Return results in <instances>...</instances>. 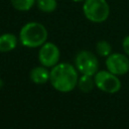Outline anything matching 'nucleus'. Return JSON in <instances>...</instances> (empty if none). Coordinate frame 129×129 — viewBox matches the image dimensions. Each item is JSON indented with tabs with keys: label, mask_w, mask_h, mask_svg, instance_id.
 <instances>
[{
	"label": "nucleus",
	"mask_w": 129,
	"mask_h": 129,
	"mask_svg": "<svg viewBox=\"0 0 129 129\" xmlns=\"http://www.w3.org/2000/svg\"><path fill=\"white\" fill-rule=\"evenodd\" d=\"M30 80L37 85H42L45 84L49 81V77H50V72H48L46 67L43 66H38L33 68L30 71L29 74Z\"/></svg>",
	"instance_id": "8"
},
{
	"label": "nucleus",
	"mask_w": 129,
	"mask_h": 129,
	"mask_svg": "<svg viewBox=\"0 0 129 129\" xmlns=\"http://www.w3.org/2000/svg\"><path fill=\"white\" fill-rule=\"evenodd\" d=\"M75 67L82 75L94 76L99 71V60L90 50H81L75 58Z\"/></svg>",
	"instance_id": "4"
},
{
	"label": "nucleus",
	"mask_w": 129,
	"mask_h": 129,
	"mask_svg": "<svg viewBox=\"0 0 129 129\" xmlns=\"http://www.w3.org/2000/svg\"><path fill=\"white\" fill-rule=\"evenodd\" d=\"M11 5L14 9L24 12L30 10L36 3V0H10Z\"/></svg>",
	"instance_id": "12"
},
{
	"label": "nucleus",
	"mask_w": 129,
	"mask_h": 129,
	"mask_svg": "<svg viewBox=\"0 0 129 129\" xmlns=\"http://www.w3.org/2000/svg\"><path fill=\"white\" fill-rule=\"evenodd\" d=\"M95 81H94V76H88V75H82L81 78H79L78 81V88L84 92V93H89L91 92L94 87H95Z\"/></svg>",
	"instance_id": "10"
},
{
	"label": "nucleus",
	"mask_w": 129,
	"mask_h": 129,
	"mask_svg": "<svg viewBox=\"0 0 129 129\" xmlns=\"http://www.w3.org/2000/svg\"><path fill=\"white\" fill-rule=\"evenodd\" d=\"M48 32L46 27L36 21H30L25 23L19 31V40L20 43L29 48L40 47L43 43L46 42Z\"/></svg>",
	"instance_id": "2"
},
{
	"label": "nucleus",
	"mask_w": 129,
	"mask_h": 129,
	"mask_svg": "<svg viewBox=\"0 0 129 129\" xmlns=\"http://www.w3.org/2000/svg\"><path fill=\"white\" fill-rule=\"evenodd\" d=\"M60 56L59 48L56 44L46 41L43 43L38 51V60L41 66L46 68H53L58 63Z\"/></svg>",
	"instance_id": "6"
},
{
	"label": "nucleus",
	"mask_w": 129,
	"mask_h": 129,
	"mask_svg": "<svg viewBox=\"0 0 129 129\" xmlns=\"http://www.w3.org/2000/svg\"><path fill=\"white\" fill-rule=\"evenodd\" d=\"M18 39L13 33H3L0 35V52H9L17 45Z\"/></svg>",
	"instance_id": "9"
},
{
	"label": "nucleus",
	"mask_w": 129,
	"mask_h": 129,
	"mask_svg": "<svg viewBox=\"0 0 129 129\" xmlns=\"http://www.w3.org/2000/svg\"><path fill=\"white\" fill-rule=\"evenodd\" d=\"M96 51L101 56H108L112 53V46L107 40H99L96 43Z\"/></svg>",
	"instance_id": "13"
},
{
	"label": "nucleus",
	"mask_w": 129,
	"mask_h": 129,
	"mask_svg": "<svg viewBox=\"0 0 129 129\" xmlns=\"http://www.w3.org/2000/svg\"><path fill=\"white\" fill-rule=\"evenodd\" d=\"M83 12L89 21L102 23L105 22L110 15V5L107 0H85Z\"/></svg>",
	"instance_id": "3"
},
{
	"label": "nucleus",
	"mask_w": 129,
	"mask_h": 129,
	"mask_svg": "<svg viewBox=\"0 0 129 129\" xmlns=\"http://www.w3.org/2000/svg\"><path fill=\"white\" fill-rule=\"evenodd\" d=\"M72 1H74V2H84L85 0H72Z\"/></svg>",
	"instance_id": "15"
},
{
	"label": "nucleus",
	"mask_w": 129,
	"mask_h": 129,
	"mask_svg": "<svg viewBox=\"0 0 129 129\" xmlns=\"http://www.w3.org/2000/svg\"><path fill=\"white\" fill-rule=\"evenodd\" d=\"M78 70L73 64L68 62H58L51 68L49 82L56 91L60 93L72 92L78 86Z\"/></svg>",
	"instance_id": "1"
},
{
	"label": "nucleus",
	"mask_w": 129,
	"mask_h": 129,
	"mask_svg": "<svg viewBox=\"0 0 129 129\" xmlns=\"http://www.w3.org/2000/svg\"><path fill=\"white\" fill-rule=\"evenodd\" d=\"M122 48L126 55L129 56V35L125 36L122 40Z\"/></svg>",
	"instance_id": "14"
},
{
	"label": "nucleus",
	"mask_w": 129,
	"mask_h": 129,
	"mask_svg": "<svg viewBox=\"0 0 129 129\" xmlns=\"http://www.w3.org/2000/svg\"><path fill=\"white\" fill-rule=\"evenodd\" d=\"M94 81L96 87L109 94H115L121 89V81L118 76L107 71H98L94 75Z\"/></svg>",
	"instance_id": "5"
},
{
	"label": "nucleus",
	"mask_w": 129,
	"mask_h": 129,
	"mask_svg": "<svg viewBox=\"0 0 129 129\" xmlns=\"http://www.w3.org/2000/svg\"><path fill=\"white\" fill-rule=\"evenodd\" d=\"M105 63L107 70L116 76H123L129 72V58L124 53L114 52L109 54Z\"/></svg>",
	"instance_id": "7"
},
{
	"label": "nucleus",
	"mask_w": 129,
	"mask_h": 129,
	"mask_svg": "<svg viewBox=\"0 0 129 129\" xmlns=\"http://www.w3.org/2000/svg\"><path fill=\"white\" fill-rule=\"evenodd\" d=\"M35 4L37 8L44 13H51L57 7L56 0H36Z\"/></svg>",
	"instance_id": "11"
}]
</instances>
